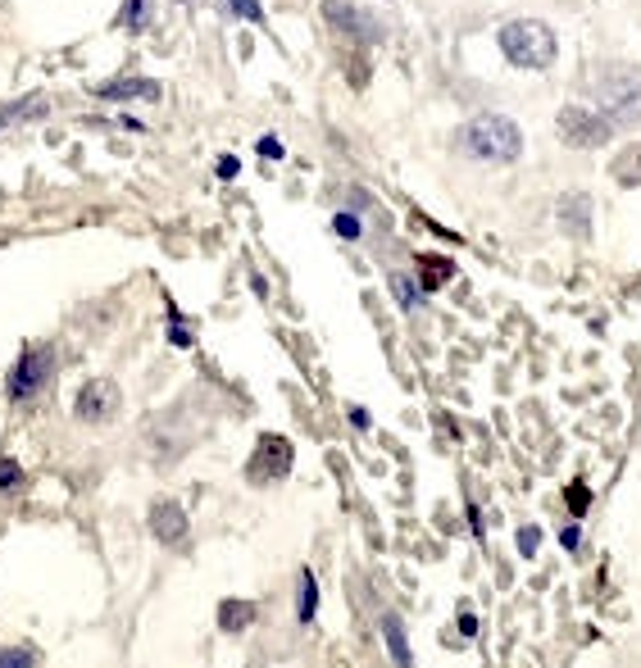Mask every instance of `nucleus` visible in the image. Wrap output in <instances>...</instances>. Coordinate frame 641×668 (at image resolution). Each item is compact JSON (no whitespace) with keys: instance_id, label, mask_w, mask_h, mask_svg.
Masks as SVG:
<instances>
[{"instance_id":"nucleus-4","label":"nucleus","mask_w":641,"mask_h":668,"mask_svg":"<svg viewBox=\"0 0 641 668\" xmlns=\"http://www.w3.org/2000/svg\"><path fill=\"white\" fill-rule=\"evenodd\" d=\"M555 133H559V141L564 146H578V150H601V146H609L614 141V127L601 110H587V106H564L559 110V119H555Z\"/></svg>"},{"instance_id":"nucleus-9","label":"nucleus","mask_w":641,"mask_h":668,"mask_svg":"<svg viewBox=\"0 0 641 668\" xmlns=\"http://www.w3.org/2000/svg\"><path fill=\"white\" fill-rule=\"evenodd\" d=\"M150 532H156V542L164 546H183L187 542V509L177 500H156L150 505Z\"/></svg>"},{"instance_id":"nucleus-6","label":"nucleus","mask_w":641,"mask_h":668,"mask_svg":"<svg viewBox=\"0 0 641 668\" xmlns=\"http://www.w3.org/2000/svg\"><path fill=\"white\" fill-rule=\"evenodd\" d=\"M119 405H123L119 382L91 378V382H83V387H78V396H73V415H78L83 423H110L119 415Z\"/></svg>"},{"instance_id":"nucleus-2","label":"nucleus","mask_w":641,"mask_h":668,"mask_svg":"<svg viewBox=\"0 0 641 668\" xmlns=\"http://www.w3.org/2000/svg\"><path fill=\"white\" fill-rule=\"evenodd\" d=\"M596 106L614 127L641 123V69L637 64H601L596 69Z\"/></svg>"},{"instance_id":"nucleus-29","label":"nucleus","mask_w":641,"mask_h":668,"mask_svg":"<svg viewBox=\"0 0 641 668\" xmlns=\"http://www.w3.org/2000/svg\"><path fill=\"white\" fill-rule=\"evenodd\" d=\"M459 636H478V619H473V614H465V619H459Z\"/></svg>"},{"instance_id":"nucleus-24","label":"nucleus","mask_w":641,"mask_h":668,"mask_svg":"<svg viewBox=\"0 0 641 668\" xmlns=\"http://www.w3.org/2000/svg\"><path fill=\"white\" fill-rule=\"evenodd\" d=\"M537 546H542V532H537V528H519V555H537Z\"/></svg>"},{"instance_id":"nucleus-11","label":"nucleus","mask_w":641,"mask_h":668,"mask_svg":"<svg viewBox=\"0 0 641 668\" xmlns=\"http://www.w3.org/2000/svg\"><path fill=\"white\" fill-rule=\"evenodd\" d=\"M91 91L100 100H160V83L150 78H119V83H100Z\"/></svg>"},{"instance_id":"nucleus-28","label":"nucleus","mask_w":641,"mask_h":668,"mask_svg":"<svg viewBox=\"0 0 641 668\" xmlns=\"http://www.w3.org/2000/svg\"><path fill=\"white\" fill-rule=\"evenodd\" d=\"M559 542H564V551H574V546L582 542V532H578V528L569 523V528H564V532H559Z\"/></svg>"},{"instance_id":"nucleus-13","label":"nucleus","mask_w":641,"mask_h":668,"mask_svg":"<svg viewBox=\"0 0 641 668\" xmlns=\"http://www.w3.org/2000/svg\"><path fill=\"white\" fill-rule=\"evenodd\" d=\"M255 623V601H223L219 605V628L223 632H246Z\"/></svg>"},{"instance_id":"nucleus-10","label":"nucleus","mask_w":641,"mask_h":668,"mask_svg":"<svg viewBox=\"0 0 641 668\" xmlns=\"http://www.w3.org/2000/svg\"><path fill=\"white\" fill-rule=\"evenodd\" d=\"M555 219H559V227H564V233H569L574 242L592 237V196H582V191L559 196V205H555Z\"/></svg>"},{"instance_id":"nucleus-19","label":"nucleus","mask_w":641,"mask_h":668,"mask_svg":"<svg viewBox=\"0 0 641 668\" xmlns=\"http://www.w3.org/2000/svg\"><path fill=\"white\" fill-rule=\"evenodd\" d=\"M146 23H150V0H127V5H123V28L141 33Z\"/></svg>"},{"instance_id":"nucleus-15","label":"nucleus","mask_w":641,"mask_h":668,"mask_svg":"<svg viewBox=\"0 0 641 668\" xmlns=\"http://www.w3.org/2000/svg\"><path fill=\"white\" fill-rule=\"evenodd\" d=\"M315 609H319V582L310 569H300V601H296V619L300 623H310L315 619Z\"/></svg>"},{"instance_id":"nucleus-17","label":"nucleus","mask_w":641,"mask_h":668,"mask_svg":"<svg viewBox=\"0 0 641 668\" xmlns=\"http://www.w3.org/2000/svg\"><path fill=\"white\" fill-rule=\"evenodd\" d=\"M46 110V100L41 96H28V100H14V106H0V127H10L14 119H23V114H41Z\"/></svg>"},{"instance_id":"nucleus-25","label":"nucleus","mask_w":641,"mask_h":668,"mask_svg":"<svg viewBox=\"0 0 641 668\" xmlns=\"http://www.w3.org/2000/svg\"><path fill=\"white\" fill-rule=\"evenodd\" d=\"M173 346H192V327L173 314Z\"/></svg>"},{"instance_id":"nucleus-8","label":"nucleus","mask_w":641,"mask_h":668,"mask_svg":"<svg viewBox=\"0 0 641 668\" xmlns=\"http://www.w3.org/2000/svg\"><path fill=\"white\" fill-rule=\"evenodd\" d=\"M292 459H296V450H292V442L287 436H278V432H264L260 436V446H255V459H250V482H260V486H269V482H278L282 473H292Z\"/></svg>"},{"instance_id":"nucleus-30","label":"nucleus","mask_w":641,"mask_h":668,"mask_svg":"<svg viewBox=\"0 0 641 668\" xmlns=\"http://www.w3.org/2000/svg\"><path fill=\"white\" fill-rule=\"evenodd\" d=\"M219 177H237V160H233V156L219 160Z\"/></svg>"},{"instance_id":"nucleus-3","label":"nucleus","mask_w":641,"mask_h":668,"mask_svg":"<svg viewBox=\"0 0 641 668\" xmlns=\"http://www.w3.org/2000/svg\"><path fill=\"white\" fill-rule=\"evenodd\" d=\"M501 55L515 64V69H551L555 55H559V37L546 18H515V23H505L501 37Z\"/></svg>"},{"instance_id":"nucleus-16","label":"nucleus","mask_w":641,"mask_h":668,"mask_svg":"<svg viewBox=\"0 0 641 668\" xmlns=\"http://www.w3.org/2000/svg\"><path fill=\"white\" fill-rule=\"evenodd\" d=\"M392 292H396V300H400V310H419V305H423V292H419L405 273H392Z\"/></svg>"},{"instance_id":"nucleus-26","label":"nucleus","mask_w":641,"mask_h":668,"mask_svg":"<svg viewBox=\"0 0 641 668\" xmlns=\"http://www.w3.org/2000/svg\"><path fill=\"white\" fill-rule=\"evenodd\" d=\"M260 156L264 160H282V141L278 137H260Z\"/></svg>"},{"instance_id":"nucleus-21","label":"nucleus","mask_w":641,"mask_h":668,"mask_svg":"<svg viewBox=\"0 0 641 668\" xmlns=\"http://www.w3.org/2000/svg\"><path fill=\"white\" fill-rule=\"evenodd\" d=\"M332 233L346 237V242H360V219H355V214H337V219H332Z\"/></svg>"},{"instance_id":"nucleus-23","label":"nucleus","mask_w":641,"mask_h":668,"mask_svg":"<svg viewBox=\"0 0 641 668\" xmlns=\"http://www.w3.org/2000/svg\"><path fill=\"white\" fill-rule=\"evenodd\" d=\"M5 664H37V651H28V646H10V651H0V668Z\"/></svg>"},{"instance_id":"nucleus-7","label":"nucleus","mask_w":641,"mask_h":668,"mask_svg":"<svg viewBox=\"0 0 641 668\" xmlns=\"http://www.w3.org/2000/svg\"><path fill=\"white\" fill-rule=\"evenodd\" d=\"M50 373H56V355H50L46 346H28V350L19 355L14 373H10V396H14V400L37 396L46 382H50Z\"/></svg>"},{"instance_id":"nucleus-22","label":"nucleus","mask_w":641,"mask_h":668,"mask_svg":"<svg viewBox=\"0 0 641 668\" xmlns=\"http://www.w3.org/2000/svg\"><path fill=\"white\" fill-rule=\"evenodd\" d=\"M14 486H23V469L14 459H0V492H14Z\"/></svg>"},{"instance_id":"nucleus-1","label":"nucleus","mask_w":641,"mask_h":668,"mask_svg":"<svg viewBox=\"0 0 641 668\" xmlns=\"http://www.w3.org/2000/svg\"><path fill=\"white\" fill-rule=\"evenodd\" d=\"M459 146L482 164H515L523 156V133H519V123L505 114H478L465 123Z\"/></svg>"},{"instance_id":"nucleus-27","label":"nucleus","mask_w":641,"mask_h":668,"mask_svg":"<svg viewBox=\"0 0 641 668\" xmlns=\"http://www.w3.org/2000/svg\"><path fill=\"white\" fill-rule=\"evenodd\" d=\"M587 500H592V496L582 492V482H574V492H569V505H574V514H587Z\"/></svg>"},{"instance_id":"nucleus-14","label":"nucleus","mask_w":641,"mask_h":668,"mask_svg":"<svg viewBox=\"0 0 641 668\" xmlns=\"http://www.w3.org/2000/svg\"><path fill=\"white\" fill-rule=\"evenodd\" d=\"M609 173H614V183L619 187H641V146L619 150V160L609 164Z\"/></svg>"},{"instance_id":"nucleus-12","label":"nucleus","mask_w":641,"mask_h":668,"mask_svg":"<svg viewBox=\"0 0 641 668\" xmlns=\"http://www.w3.org/2000/svg\"><path fill=\"white\" fill-rule=\"evenodd\" d=\"M382 641H387V651H392V659L405 668L409 659H415V655H409V641H405V623H400V614H382Z\"/></svg>"},{"instance_id":"nucleus-18","label":"nucleus","mask_w":641,"mask_h":668,"mask_svg":"<svg viewBox=\"0 0 641 668\" xmlns=\"http://www.w3.org/2000/svg\"><path fill=\"white\" fill-rule=\"evenodd\" d=\"M223 10H227V18H242V23H264L260 0H223Z\"/></svg>"},{"instance_id":"nucleus-20","label":"nucleus","mask_w":641,"mask_h":668,"mask_svg":"<svg viewBox=\"0 0 641 668\" xmlns=\"http://www.w3.org/2000/svg\"><path fill=\"white\" fill-rule=\"evenodd\" d=\"M423 269H428V273H419V277H423V292L442 287V282L451 277V260H432V255H428V260H423Z\"/></svg>"},{"instance_id":"nucleus-5","label":"nucleus","mask_w":641,"mask_h":668,"mask_svg":"<svg viewBox=\"0 0 641 668\" xmlns=\"http://www.w3.org/2000/svg\"><path fill=\"white\" fill-rule=\"evenodd\" d=\"M323 18H328V28L346 33L350 41H360V46H378L382 37H387V28L378 23V14L365 10V5H350V0H323Z\"/></svg>"}]
</instances>
